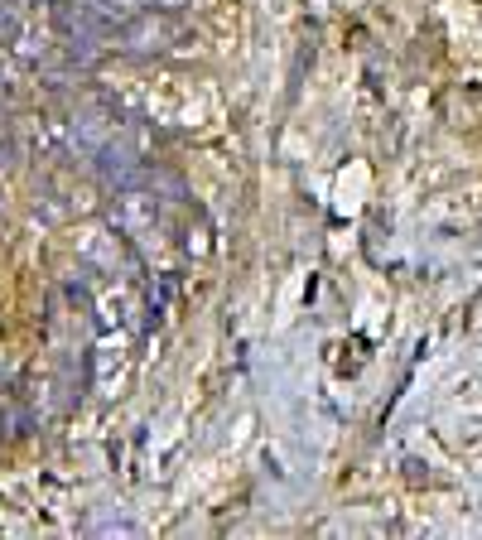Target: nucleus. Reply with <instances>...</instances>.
I'll return each instance as SVG.
<instances>
[{
    "instance_id": "f257e3e1",
    "label": "nucleus",
    "mask_w": 482,
    "mask_h": 540,
    "mask_svg": "<svg viewBox=\"0 0 482 540\" xmlns=\"http://www.w3.org/2000/svg\"><path fill=\"white\" fill-rule=\"evenodd\" d=\"M116 227L135 237V242H145L155 227H160V203L150 198V193H126L121 203H116Z\"/></svg>"
},
{
    "instance_id": "f03ea898",
    "label": "nucleus",
    "mask_w": 482,
    "mask_h": 540,
    "mask_svg": "<svg viewBox=\"0 0 482 540\" xmlns=\"http://www.w3.org/2000/svg\"><path fill=\"white\" fill-rule=\"evenodd\" d=\"M0 34H15V0H0Z\"/></svg>"
}]
</instances>
